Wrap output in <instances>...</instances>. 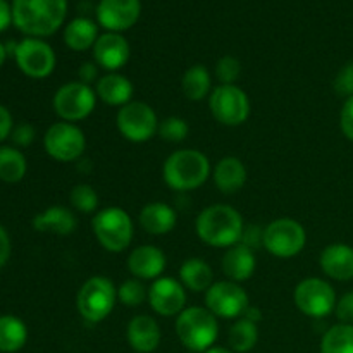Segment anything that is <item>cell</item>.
Masks as SVG:
<instances>
[{
	"mask_svg": "<svg viewBox=\"0 0 353 353\" xmlns=\"http://www.w3.org/2000/svg\"><path fill=\"white\" fill-rule=\"evenodd\" d=\"M92 228L103 250L112 254L124 252L133 240V219L121 207H107L99 210L93 217Z\"/></svg>",
	"mask_w": 353,
	"mask_h": 353,
	"instance_id": "obj_5",
	"label": "cell"
},
{
	"mask_svg": "<svg viewBox=\"0 0 353 353\" xmlns=\"http://www.w3.org/2000/svg\"><path fill=\"white\" fill-rule=\"evenodd\" d=\"M195 230L203 243L216 248H230L240 243L245 223L241 214L231 205L214 203L199 214Z\"/></svg>",
	"mask_w": 353,
	"mask_h": 353,
	"instance_id": "obj_2",
	"label": "cell"
},
{
	"mask_svg": "<svg viewBox=\"0 0 353 353\" xmlns=\"http://www.w3.org/2000/svg\"><path fill=\"white\" fill-rule=\"evenodd\" d=\"M34 137H37V131L30 123L17 124V126H14L12 133H10V140L16 147H30L33 143Z\"/></svg>",
	"mask_w": 353,
	"mask_h": 353,
	"instance_id": "obj_38",
	"label": "cell"
},
{
	"mask_svg": "<svg viewBox=\"0 0 353 353\" xmlns=\"http://www.w3.org/2000/svg\"><path fill=\"white\" fill-rule=\"evenodd\" d=\"M131 48L126 38L119 33H103L93 45V59L99 68L117 72L130 61Z\"/></svg>",
	"mask_w": 353,
	"mask_h": 353,
	"instance_id": "obj_17",
	"label": "cell"
},
{
	"mask_svg": "<svg viewBox=\"0 0 353 353\" xmlns=\"http://www.w3.org/2000/svg\"><path fill=\"white\" fill-rule=\"evenodd\" d=\"M210 176V162L205 154L195 148H183L169 155L162 168V178L176 192L200 188Z\"/></svg>",
	"mask_w": 353,
	"mask_h": 353,
	"instance_id": "obj_3",
	"label": "cell"
},
{
	"mask_svg": "<svg viewBox=\"0 0 353 353\" xmlns=\"http://www.w3.org/2000/svg\"><path fill=\"white\" fill-rule=\"evenodd\" d=\"M205 307L221 319H236L250 307L248 295L238 283L219 281L214 283L205 292Z\"/></svg>",
	"mask_w": 353,
	"mask_h": 353,
	"instance_id": "obj_14",
	"label": "cell"
},
{
	"mask_svg": "<svg viewBox=\"0 0 353 353\" xmlns=\"http://www.w3.org/2000/svg\"><path fill=\"white\" fill-rule=\"evenodd\" d=\"M334 90H336L338 95L347 97V99L353 97V62H348L347 65L340 69V72L334 78Z\"/></svg>",
	"mask_w": 353,
	"mask_h": 353,
	"instance_id": "obj_37",
	"label": "cell"
},
{
	"mask_svg": "<svg viewBox=\"0 0 353 353\" xmlns=\"http://www.w3.org/2000/svg\"><path fill=\"white\" fill-rule=\"evenodd\" d=\"M45 152L59 162L78 161L86 148L85 133L76 124L61 121L52 124L43 137Z\"/></svg>",
	"mask_w": 353,
	"mask_h": 353,
	"instance_id": "obj_12",
	"label": "cell"
},
{
	"mask_svg": "<svg viewBox=\"0 0 353 353\" xmlns=\"http://www.w3.org/2000/svg\"><path fill=\"white\" fill-rule=\"evenodd\" d=\"M212 268L205 261L199 257L186 259L179 268V281L190 292L202 293L207 292L214 285Z\"/></svg>",
	"mask_w": 353,
	"mask_h": 353,
	"instance_id": "obj_26",
	"label": "cell"
},
{
	"mask_svg": "<svg viewBox=\"0 0 353 353\" xmlns=\"http://www.w3.org/2000/svg\"><path fill=\"white\" fill-rule=\"evenodd\" d=\"M190 133V126L183 117L171 116L165 117L164 121L159 123V131L157 134L165 141H171V143H178L183 141Z\"/></svg>",
	"mask_w": 353,
	"mask_h": 353,
	"instance_id": "obj_35",
	"label": "cell"
},
{
	"mask_svg": "<svg viewBox=\"0 0 353 353\" xmlns=\"http://www.w3.org/2000/svg\"><path fill=\"white\" fill-rule=\"evenodd\" d=\"M140 0H100L97 6V19L110 33L130 30L140 19Z\"/></svg>",
	"mask_w": 353,
	"mask_h": 353,
	"instance_id": "obj_16",
	"label": "cell"
},
{
	"mask_svg": "<svg viewBox=\"0 0 353 353\" xmlns=\"http://www.w3.org/2000/svg\"><path fill=\"white\" fill-rule=\"evenodd\" d=\"M69 202L74 207L78 212L92 214L95 212L99 207V195H97L95 188L90 185H76L69 193Z\"/></svg>",
	"mask_w": 353,
	"mask_h": 353,
	"instance_id": "obj_34",
	"label": "cell"
},
{
	"mask_svg": "<svg viewBox=\"0 0 353 353\" xmlns=\"http://www.w3.org/2000/svg\"><path fill=\"white\" fill-rule=\"evenodd\" d=\"M28 327L19 317L0 316V352L16 353L26 345Z\"/></svg>",
	"mask_w": 353,
	"mask_h": 353,
	"instance_id": "obj_28",
	"label": "cell"
},
{
	"mask_svg": "<svg viewBox=\"0 0 353 353\" xmlns=\"http://www.w3.org/2000/svg\"><path fill=\"white\" fill-rule=\"evenodd\" d=\"M165 264V254L154 245L137 247L128 257V269L137 279H159L162 278Z\"/></svg>",
	"mask_w": 353,
	"mask_h": 353,
	"instance_id": "obj_18",
	"label": "cell"
},
{
	"mask_svg": "<svg viewBox=\"0 0 353 353\" xmlns=\"http://www.w3.org/2000/svg\"><path fill=\"white\" fill-rule=\"evenodd\" d=\"M28 171L26 157L14 147H0V179L3 183H19Z\"/></svg>",
	"mask_w": 353,
	"mask_h": 353,
	"instance_id": "obj_30",
	"label": "cell"
},
{
	"mask_svg": "<svg viewBox=\"0 0 353 353\" xmlns=\"http://www.w3.org/2000/svg\"><path fill=\"white\" fill-rule=\"evenodd\" d=\"M240 243H243L245 247H248L254 252L255 248H259L261 245L264 247V230L255 226V224H248V226H245Z\"/></svg>",
	"mask_w": 353,
	"mask_h": 353,
	"instance_id": "obj_39",
	"label": "cell"
},
{
	"mask_svg": "<svg viewBox=\"0 0 353 353\" xmlns=\"http://www.w3.org/2000/svg\"><path fill=\"white\" fill-rule=\"evenodd\" d=\"M176 334L192 352H207L219 334L217 317L207 307H188L176 319Z\"/></svg>",
	"mask_w": 353,
	"mask_h": 353,
	"instance_id": "obj_4",
	"label": "cell"
},
{
	"mask_svg": "<svg viewBox=\"0 0 353 353\" xmlns=\"http://www.w3.org/2000/svg\"><path fill=\"white\" fill-rule=\"evenodd\" d=\"M99 65L95 62H85V64L79 65L78 69V76H79V81L85 83V85H92L93 81L97 79L99 76Z\"/></svg>",
	"mask_w": 353,
	"mask_h": 353,
	"instance_id": "obj_43",
	"label": "cell"
},
{
	"mask_svg": "<svg viewBox=\"0 0 353 353\" xmlns=\"http://www.w3.org/2000/svg\"><path fill=\"white\" fill-rule=\"evenodd\" d=\"M336 317L341 321V324H353V292L345 293L334 307Z\"/></svg>",
	"mask_w": 353,
	"mask_h": 353,
	"instance_id": "obj_40",
	"label": "cell"
},
{
	"mask_svg": "<svg viewBox=\"0 0 353 353\" xmlns=\"http://www.w3.org/2000/svg\"><path fill=\"white\" fill-rule=\"evenodd\" d=\"M305 243V228L292 217H281L264 228V248L274 257H295L303 250Z\"/></svg>",
	"mask_w": 353,
	"mask_h": 353,
	"instance_id": "obj_7",
	"label": "cell"
},
{
	"mask_svg": "<svg viewBox=\"0 0 353 353\" xmlns=\"http://www.w3.org/2000/svg\"><path fill=\"white\" fill-rule=\"evenodd\" d=\"M68 0H12V23L31 38L54 34L64 24Z\"/></svg>",
	"mask_w": 353,
	"mask_h": 353,
	"instance_id": "obj_1",
	"label": "cell"
},
{
	"mask_svg": "<svg viewBox=\"0 0 353 353\" xmlns=\"http://www.w3.org/2000/svg\"><path fill=\"white\" fill-rule=\"evenodd\" d=\"M7 54H9V52H7V47L3 43H0V68H2V64L6 62Z\"/></svg>",
	"mask_w": 353,
	"mask_h": 353,
	"instance_id": "obj_47",
	"label": "cell"
},
{
	"mask_svg": "<svg viewBox=\"0 0 353 353\" xmlns=\"http://www.w3.org/2000/svg\"><path fill=\"white\" fill-rule=\"evenodd\" d=\"M255 268H257V262H255L254 250L245 247L243 243L230 247L223 257V272L230 281H247L255 272Z\"/></svg>",
	"mask_w": 353,
	"mask_h": 353,
	"instance_id": "obj_21",
	"label": "cell"
},
{
	"mask_svg": "<svg viewBox=\"0 0 353 353\" xmlns=\"http://www.w3.org/2000/svg\"><path fill=\"white\" fill-rule=\"evenodd\" d=\"M12 23V6L7 3V0H0V33L6 31Z\"/></svg>",
	"mask_w": 353,
	"mask_h": 353,
	"instance_id": "obj_45",
	"label": "cell"
},
{
	"mask_svg": "<svg viewBox=\"0 0 353 353\" xmlns=\"http://www.w3.org/2000/svg\"><path fill=\"white\" fill-rule=\"evenodd\" d=\"M148 302L159 316H179L185 310L186 303L185 286L178 279L162 276L152 283L148 290Z\"/></svg>",
	"mask_w": 353,
	"mask_h": 353,
	"instance_id": "obj_15",
	"label": "cell"
},
{
	"mask_svg": "<svg viewBox=\"0 0 353 353\" xmlns=\"http://www.w3.org/2000/svg\"><path fill=\"white\" fill-rule=\"evenodd\" d=\"M241 74V64L233 55H224L216 64V76L221 85H234Z\"/></svg>",
	"mask_w": 353,
	"mask_h": 353,
	"instance_id": "obj_36",
	"label": "cell"
},
{
	"mask_svg": "<svg viewBox=\"0 0 353 353\" xmlns=\"http://www.w3.org/2000/svg\"><path fill=\"white\" fill-rule=\"evenodd\" d=\"M54 110L62 121H83L95 110L97 92L90 85L71 81L62 85L54 95Z\"/></svg>",
	"mask_w": 353,
	"mask_h": 353,
	"instance_id": "obj_9",
	"label": "cell"
},
{
	"mask_svg": "<svg viewBox=\"0 0 353 353\" xmlns=\"http://www.w3.org/2000/svg\"><path fill=\"white\" fill-rule=\"evenodd\" d=\"M97 97L107 105L123 107L131 102L134 86L126 76L119 72H109L97 81Z\"/></svg>",
	"mask_w": 353,
	"mask_h": 353,
	"instance_id": "obj_25",
	"label": "cell"
},
{
	"mask_svg": "<svg viewBox=\"0 0 353 353\" xmlns=\"http://www.w3.org/2000/svg\"><path fill=\"white\" fill-rule=\"evenodd\" d=\"M10 257V238L7 234L6 228L0 224V268L7 264Z\"/></svg>",
	"mask_w": 353,
	"mask_h": 353,
	"instance_id": "obj_44",
	"label": "cell"
},
{
	"mask_svg": "<svg viewBox=\"0 0 353 353\" xmlns=\"http://www.w3.org/2000/svg\"><path fill=\"white\" fill-rule=\"evenodd\" d=\"M14 59L21 71L33 79L47 78L55 69V52L40 38H24L16 45Z\"/></svg>",
	"mask_w": 353,
	"mask_h": 353,
	"instance_id": "obj_13",
	"label": "cell"
},
{
	"mask_svg": "<svg viewBox=\"0 0 353 353\" xmlns=\"http://www.w3.org/2000/svg\"><path fill=\"white\" fill-rule=\"evenodd\" d=\"M203 353H233V352H231L230 348H224V347H212Z\"/></svg>",
	"mask_w": 353,
	"mask_h": 353,
	"instance_id": "obj_48",
	"label": "cell"
},
{
	"mask_svg": "<svg viewBox=\"0 0 353 353\" xmlns=\"http://www.w3.org/2000/svg\"><path fill=\"white\" fill-rule=\"evenodd\" d=\"M340 126L345 137L353 141V97L345 100L343 109L340 114Z\"/></svg>",
	"mask_w": 353,
	"mask_h": 353,
	"instance_id": "obj_41",
	"label": "cell"
},
{
	"mask_svg": "<svg viewBox=\"0 0 353 353\" xmlns=\"http://www.w3.org/2000/svg\"><path fill=\"white\" fill-rule=\"evenodd\" d=\"M214 119L224 126H240L250 116L248 95L236 85H219L209 95Z\"/></svg>",
	"mask_w": 353,
	"mask_h": 353,
	"instance_id": "obj_10",
	"label": "cell"
},
{
	"mask_svg": "<svg viewBox=\"0 0 353 353\" xmlns=\"http://www.w3.org/2000/svg\"><path fill=\"white\" fill-rule=\"evenodd\" d=\"M148 299V290L141 279H126L117 286V300L126 307H138Z\"/></svg>",
	"mask_w": 353,
	"mask_h": 353,
	"instance_id": "obj_33",
	"label": "cell"
},
{
	"mask_svg": "<svg viewBox=\"0 0 353 353\" xmlns=\"http://www.w3.org/2000/svg\"><path fill=\"white\" fill-rule=\"evenodd\" d=\"M128 343L138 353H152L161 345V327L150 316H137L128 324Z\"/></svg>",
	"mask_w": 353,
	"mask_h": 353,
	"instance_id": "obj_19",
	"label": "cell"
},
{
	"mask_svg": "<svg viewBox=\"0 0 353 353\" xmlns=\"http://www.w3.org/2000/svg\"><path fill=\"white\" fill-rule=\"evenodd\" d=\"M321 269L336 281L353 279V248L345 243L327 245L321 254Z\"/></svg>",
	"mask_w": 353,
	"mask_h": 353,
	"instance_id": "obj_20",
	"label": "cell"
},
{
	"mask_svg": "<svg viewBox=\"0 0 353 353\" xmlns=\"http://www.w3.org/2000/svg\"><path fill=\"white\" fill-rule=\"evenodd\" d=\"M157 114L148 103L133 102L121 107L116 116V126L119 133L133 143H145L152 140L159 131Z\"/></svg>",
	"mask_w": 353,
	"mask_h": 353,
	"instance_id": "obj_8",
	"label": "cell"
},
{
	"mask_svg": "<svg viewBox=\"0 0 353 353\" xmlns=\"http://www.w3.org/2000/svg\"><path fill=\"white\" fill-rule=\"evenodd\" d=\"M210 86H212V78H210V72L207 71L205 65L195 64L186 69L185 74H183V93H185L186 99L193 100V102H200L205 97H209Z\"/></svg>",
	"mask_w": 353,
	"mask_h": 353,
	"instance_id": "obj_29",
	"label": "cell"
},
{
	"mask_svg": "<svg viewBox=\"0 0 353 353\" xmlns=\"http://www.w3.org/2000/svg\"><path fill=\"white\" fill-rule=\"evenodd\" d=\"M228 340H230V347L233 348L234 352H250L259 341L257 324L241 317V319H238L236 323L233 324V327L230 330V338H228Z\"/></svg>",
	"mask_w": 353,
	"mask_h": 353,
	"instance_id": "obj_32",
	"label": "cell"
},
{
	"mask_svg": "<svg viewBox=\"0 0 353 353\" xmlns=\"http://www.w3.org/2000/svg\"><path fill=\"white\" fill-rule=\"evenodd\" d=\"M295 305L305 316L323 319L336 307V293L333 286L319 278H307L295 288Z\"/></svg>",
	"mask_w": 353,
	"mask_h": 353,
	"instance_id": "obj_11",
	"label": "cell"
},
{
	"mask_svg": "<svg viewBox=\"0 0 353 353\" xmlns=\"http://www.w3.org/2000/svg\"><path fill=\"white\" fill-rule=\"evenodd\" d=\"M97 40H99V28L88 17H76L64 30V43L74 52L93 48Z\"/></svg>",
	"mask_w": 353,
	"mask_h": 353,
	"instance_id": "obj_27",
	"label": "cell"
},
{
	"mask_svg": "<svg viewBox=\"0 0 353 353\" xmlns=\"http://www.w3.org/2000/svg\"><path fill=\"white\" fill-rule=\"evenodd\" d=\"M117 302V288L105 276L86 279L76 295V309L88 323H102L110 316Z\"/></svg>",
	"mask_w": 353,
	"mask_h": 353,
	"instance_id": "obj_6",
	"label": "cell"
},
{
	"mask_svg": "<svg viewBox=\"0 0 353 353\" xmlns=\"http://www.w3.org/2000/svg\"><path fill=\"white\" fill-rule=\"evenodd\" d=\"M321 353H353V324H336L324 333Z\"/></svg>",
	"mask_w": 353,
	"mask_h": 353,
	"instance_id": "obj_31",
	"label": "cell"
},
{
	"mask_svg": "<svg viewBox=\"0 0 353 353\" xmlns=\"http://www.w3.org/2000/svg\"><path fill=\"white\" fill-rule=\"evenodd\" d=\"M12 130H14L12 116H10L9 109L3 105H0V143H2L6 138L10 137Z\"/></svg>",
	"mask_w": 353,
	"mask_h": 353,
	"instance_id": "obj_42",
	"label": "cell"
},
{
	"mask_svg": "<svg viewBox=\"0 0 353 353\" xmlns=\"http://www.w3.org/2000/svg\"><path fill=\"white\" fill-rule=\"evenodd\" d=\"M243 317H245V319H248V321H252V323H255V324H257V321L261 319L262 316H261V310L254 309V307H248V309L245 310Z\"/></svg>",
	"mask_w": 353,
	"mask_h": 353,
	"instance_id": "obj_46",
	"label": "cell"
},
{
	"mask_svg": "<svg viewBox=\"0 0 353 353\" xmlns=\"http://www.w3.org/2000/svg\"><path fill=\"white\" fill-rule=\"evenodd\" d=\"M212 179L219 192L224 195H233L247 183V168L238 157H224L214 168Z\"/></svg>",
	"mask_w": 353,
	"mask_h": 353,
	"instance_id": "obj_23",
	"label": "cell"
},
{
	"mask_svg": "<svg viewBox=\"0 0 353 353\" xmlns=\"http://www.w3.org/2000/svg\"><path fill=\"white\" fill-rule=\"evenodd\" d=\"M138 221H140V226L143 228V231H147L148 234L161 236V234H168L174 230L178 216H176V210L168 203L152 202L141 209Z\"/></svg>",
	"mask_w": 353,
	"mask_h": 353,
	"instance_id": "obj_24",
	"label": "cell"
},
{
	"mask_svg": "<svg viewBox=\"0 0 353 353\" xmlns=\"http://www.w3.org/2000/svg\"><path fill=\"white\" fill-rule=\"evenodd\" d=\"M33 228L40 233L57 234V236H69L78 228V219L68 207L54 205L48 207L41 214L34 216Z\"/></svg>",
	"mask_w": 353,
	"mask_h": 353,
	"instance_id": "obj_22",
	"label": "cell"
}]
</instances>
